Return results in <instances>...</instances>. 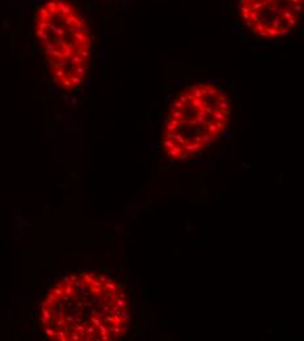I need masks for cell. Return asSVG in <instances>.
<instances>
[{
  "label": "cell",
  "instance_id": "7a4b0ae2",
  "mask_svg": "<svg viewBox=\"0 0 304 341\" xmlns=\"http://www.w3.org/2000/svg\"><path fill=\"white\" fill-rule=\"evenodd\" d=\"M37 45L53 81L72 92L84 84L92 60L87 17L71 0H45L33 16Z\"/></svg>",
  "mask_w": 304,
  "mask_h": 341
},
{
  "label": "cell",
  "instance_id": "6da1fadb",
  "mask_svg": "<svg viewBox=\"0 0 304 341\" xmlns=\"http://www.w3.org/2000/svg\"><path fill=\"white\" fill-rule=\"evenodd\" d=\"M45 336L59 341H114L129 329V299L118 281L84 272L58 281L41 303Z\"/></svg>",
  "mask_w": 304,
  "mask_h": 341
},
{
  "label": "cell",
  "instance_id": "3957f363",
  "mask_svg": "<svg viewBox=\"0 0 304 341\" xmlns=\"http://www.w3.org/2000/svg\"><path fill=\"white\" fill-rule=\"evenodd\" d=\"M231 122V102L223 89L211 83L185 87L168 108L163 131L166 156L189 160L222 136Z\"/></svg>",
  "mask_w": 304,
  "mask_h": 341
},
{
  "label": "cell",
  "instance_id": "277c9868",
  "mask_svg": "<svg viewBox=\"0 0 304 341\" xmlns=\"http://www.w3.org/2000/svg\"><path fill=\"white\" fill-rule=\"evenodd\" d=\"M239 13L252 34L277 39L295 29L303 15V0H240Z\"/></svg>",
  "mask_w": 304,
  "mask_h": 341
}]
</instances>
